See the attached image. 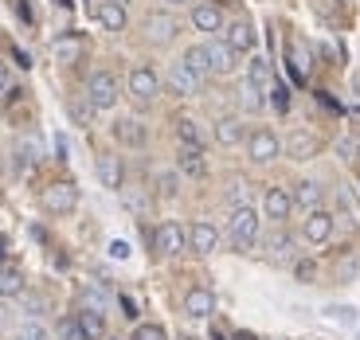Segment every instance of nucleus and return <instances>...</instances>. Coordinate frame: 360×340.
<instances>
[{"instance_id":"obj_39","label":"nucleus","mask_w":360,"mask_h":340,"mask_svg":"<svg viewBox=\"0 0 360 340\" xmlns=\"http://www.w3.org/2000/svg\"><path fill=\"white\" fill-rule=\"evenodd\" d=\"M329 317H333V321H345V325L356 321V313H352V309H341V305H337V309H329Z\"/></svg>"},{"instance_id":"obj_42","label":"nucleus","mask_w":360,"mask_h":340,"mask_svg":"<svg viewBox=\"0 0 360 340\" xmlns=\"http://www.w3.org/2000/svg\"><path fill=\"white\" fill-rule=\"evenodd\" d=\"M352 274H356V262H341V270H337V277H341V282H349Z\"/></svg>"},{"instance_id":"obj_9","label":"nucleus","mask_w":360,"mask_h":340,"mask_svg":"<svg viewBox=\"0 0 360 340\" xmlns=\"http://www.w3.org/2000/svg\"><path fill=\"white\" fill-rule=\"evenodd\" d=\"M184 313H188L192 321H207V317L216 313V294L204 289V286L188 289V294H184Z\"/></svg>"},{"instance_id":"obj_21","label":"nucleus","mask_w":360,"mask_h":340,"mask_svg":"<svg viewBox=\"0 0 360 340\" xmlns=\"http://www.w3.org/2000/svg\"><path fill=\"white\" fill-rule=\"evenodd\" d=\"M98 180L106 184V188H122V180H126V172H122V161L117 157H98Z\"/></svg>"},{"instance_id":"obj_4","label":"nucleus","mask_w":360,"mask_h":340,"mask_svg":"<svg viewBox=\"0 0 360 340\" xmlns=\"http://www.w3.org/2000/svg\"><path fill=\"white\" fill-rule=\"evenodd\" d=\"M129 86V98L141 102V106H149V102H157V94H161V79H157L153 67H134L126 79Z\"/></svg>"},{"instance_id":"obj_5","label":"nucleus","mask_w":360,"mask_h":340,"mask_svg":"<svg viewBox=\"0 0 360 340\" xmlns=\"http://www.w3.org/2000/svg\"><path fill=\"white\" fill-rule=\"evenodd\" d=\"M243 145H247V157H251L255 164H270L282 152V141H278L274 129H251Z\"/></svg>"},{"instance_id":"obj_22","label":"nucleus","mask_w":360,"mask_h":340,"mask_svg":"<svg viewBox=\"0 0 360 340\" xmlns=\"http://www.w3.org/2000/svg\"><path fill=\"white\" fill-rule=\"evenodd\" d=\"M75 317H79L86 340H102V336H106V317H102L98 309H82V313H75Z\"/></svg>"},{"instance_id":"obj_28","label":"nucleus","mask_w":360,"mask_h":340,"mask_svg":"<svg viewBox=\"0 0 360 340\" xmlns=\"http://www.w3.org/2000/svg\"><path fill=\"white\" fill-rule=\"evenodd\" d=\"M24 294V277L16 270H0V297H20Z\"/></svg>"},{"instance_id":"obj_19","label":"nucleus","mask_w":360,"mask_h":340,"mask_svg":"<svg viewBox=\"0 0 360 340\" xmlns=\"http://www.w3.org/2000/svg\"><path fill=\"white\" fill-rule=\"evenodd\" d=\"M176 164H180V172L184 176H192V180H200V176H207V164H204V149H180V157H176Z\"/></svg>"},{"instance_id":"obj_41","label":"nucleus","mask_w":360,"mask_h":340,"mask_svg":"<svg viewBox=\"0 0 360 340\" xmlns=\"http://www.w3.org/2000/svg\"><path fill=\"white\" fill-rule=\"evenodd\" d=\"M110 254H114V259H126V254H129V242L114 239V242H110Z\"/></svg>"},{"instance_id":"obj_23","label":"nucleus","mask_w":360,"mask_h":340,"mask_svg":"<svg viewBox=\"0 0 360 340\" xmlns=\"http://www.w3.org/2000/svg\"><path fill=\"white\" fill-rule=\"evenodd\" d=\"M145 27H149V39H157V44H169V39L176 36V20L172 16H149Z\"/></svg>"},{"instance_id":"obj_3","label":"nucleus","mask_w":360,"mask_h":340,"mask_svg":"<svg viewBox=\"0 0 360 340\" xmlns=\"http://www.w3.org/2000/svg\"><path fill=\"white\" fill-rule=\"evenodd\" d=\"M117 94H122V90H117V79L110 71H94L86 79V102L94 110H110L117 102Z\"/></svg>"},{"instance_id":"obj_10","label":"nucleus","mask_w":360,"mask_h":340,"mask_svg":"<svg viewBox=\"0 0 360 340\" xmlns=\"http://www.w3.org/2000/svg\"><path fill=\"white\" fill-rule=\"evenodd\" d=\"M224 39H227V47H231V51L247 55V51H255V44H259V32H255L251 20H235V24L224 32Z\"/></svg>"},{"instance_id":"obj_29","label":"nucleus","mask_w":360,"mask_h":340,"mask_svg":"<svg viewBox=\"0 0 360 340\" xmlns=\"http://www.w3.org/2000/svg\"><path fill=\"white\" fill-rule=\"evenodd\" d=\"M184 63H188L192 71H196L200 79H204V74H207V47H204V44L188 47V51H184Z\"/></svg>"},{"instance_id":"obj_20","label":"nucleus","mask_w":360,"mask_h":340,"mask_svg":"<svg viewBox=\"0 0 360 340\" xmlns=\"http://www.w3.org/2000/svg\"><path fill=\"white\" fill-rule=\"evenodd\" d=\"M294 207H306V211H314L317 204H321V184L317 180H302V184H294Z\"/></svg>"},{"instance_id":"obj_36","label":"nucleus","mask_w":360,"mask_h":340,"mask_svg":"<svg viewBox=\"0 0 360 340\" xmlns=\"http://www.w3.org/2000/svg\"><path fill=\"white\" fill-rule=\"evenodd\" d=\"M227 200H235V207H243V200H247V180L243 176L227 180Z\"/></svg>"},{"instance_id":"obj_6","label":"nucleus","mask_w":360,"mask_h":340,"mask_svg":"<svg viewBox=\"0 0 360 340\" xmlns=\"http://www.w3.org/2000/svg\"><path fill=\"white\" fill-rule=\"evenodd\" d=\"M184 247H188V231L180 223H172V219H165L153 231V251L161 254V259H172V254H180Z\"/></svg>"},{"instance_id":"obj_45","label":"nucleus","mask_w":360,"mask_h":340,"mask_svg":"<svg viewBox=\"0 0 360 340\" xmlns=\"http://www.w3.org/2000/svg\"><path fill=\"white\" fill-rule=\"evenodd\" d=\"M0 86H4V71H0Z\"/></svg>"},{"instance_id":"obj_1","label":"nucleus","mask_w":360,"mask_h":340,"mask_svg":"<svg viewBox=\"0 0 360 340\" xmlns=\"http://www.w3.org/2000/svg\"><path fill=\"white\" fill-rule=\"evenodd\" d=\"M227 235H231L235 251H251L255 242H259V211L251 204L235 207L231 211V223H227Z\"/></svg>"},{"instance_id":"obj_13","label":"nucleus","mask_w":360,"mask_h":340,"mask_svg":"<svg viewBox=\"0 0 360 340\" xmlns=\"http://www.w3.org/2000/svg\"><path fill=\"white\" fill-rule=\"evenodd\" d=\"M145 137H149V133H145V126L137 122V117H117V122H114V141L117 145H126V149H141Z\"/></svg>"},{"instance_id":"obj_26","label":"nucleus","mask_w":360,"mask_h":340,"mask_svg":"<svg viewBox=\"0 0 360 340\" xmlns=\"http://www.w3.org/2000/svg\"><path fill=\"white\" fill-rule=\"evenodd\" d=\"M79 51H82V44L75 36H67V39H55V47H51V55L59 59V63H75L79 59Z\"/></svg>"},{"instance_id":"obj_2","label":"nucleus","mask_w":360,"mask_h":340,"mask_svg":"<svg viewBox=\"0 0 360 340\" xmlns=\"http://www.w3.org/2000/svg\"><path fill=\"white\" fill-rule=\"evenodd\" d=\"M39 204H44V211L51 215H67L79 207V184H71V180H59V184H47L44 196H39Z\"/></svg>"},{"instance_id":"obj_12","label":"nucleus","mask_w":360,"mask_h":340,"mask_svg":"<svg viewBox=\"0 0 360 340\" xmlns=\"http://www.w3.org/2000/svg\"><path fill=\"white\" fill-rule=\"evenodd\" d=\"M188 247L196 254H212L219 247V231L216 223H207V219H196V223L188 227Z\"/></svg>"},{"instance_id":"obj_44","label":"nucleus","mask_w":360,"mask_h":340,"mask_svg":"<svg viewBox=\"0 0 360 340\" xmlns=\"http://www.w3.org/2000/svg\"><path fill=\"white\" fill-rule=\"evenodd\" d=\"M165 4H172V8H176V4H188V0H165Z\"/></svg>"},{"instance_id":"obj_35","label":"nucleus","mask_w":360,"mask_h":340,"mask_svg":"<svg viewBox=\"0 0 360 340\" xmlns=\"http://www.w3.org/2000/svg\"><path fill=\"white\" fill-rule=\"evenodd\" d=\"M16 340H51V332H47L44 325H36V321H27V325H20Z\"/></svg>"},{"instance_id":"obj_14","label":"nucleus","mask_w":360,"mask_h":340,"mask_svg":"<svg viewBox=\"0 0 360 340\" xmlns=\"http://www.w3.org/2000/svg\"><path fill=\"white\" fill-rule=\"evenodd\" d=\"M262 211H266V219H290V211H294V196H290L286 188H266V196H262Z\"/></svg>"},{"instance_id":"obj_32","label":"nucleus","mask_w":360,"mask_h":340,"mask_svg":"<svg viewBox=\"0 0 360 340\" xmlns=\"http://www.w3.org/2000/svg\"><path fill=\"white\" fill-rule=\"evenodd\" d=\"M67 114H71L75 126H90V117H94V106H90V102H71V106H67Z\"/></svg>"},{"instance_id":"obj_15","label":"nucleus","mask_w":360,"mask_h":340,"mask_svg":"<svg viewBox=\"0 0 360 340\" xmlns=\"http://www.w3.org/2000/svg\"><path fill=\"white\" fill-rule=\"evenodd\" d=\"M192 27H196V32H219V27H224V8L212 4V0L196 4V8H192Z\"/></svg>"},{"instance_id":"obj_17","label":"nucleus","mask_w":360,"mask_h":340,"mask_svg":"<svg viewBox=\"0 0 360 340\" xmlns=\"http://www.w3.org/2000/svg\"><path fill=\"white\" fill-rule=\"evenodd\" d=\"M94 16H98V24L106 27V32H122V27H126V8H122V0H102L98 8H94Z\"/></svg>"},{"instance_id":"obj_37","label":"nucleus","mask_w":360,"mask_h":340,"mask_svg":"<svg viewBox=\"0 0 360 340\" xmlns=\"http://www.w3.org/2000/svg\"><path fill=\"white\" fill-rule=\"evenodd\" d=\"M122 200H126V207H129V211H137V215H145V211H149V200H145L141 196V192H122Z\"/></svg>"},{"instance_id":"obj_40","label":"nucleus","mask_w":360,"mask_h":340,"mask_svg":"<svg viewBox=\"0 0 360 340\" xmlns=\"http://www.w3.org/2000/svg\"><path fill=\"white\" fill-rule=\"evenodd\" d=\"M270 94H274V110H286V106H290V98H286V86H274Z\"/></svg>"},{"instance_id":"obj_38","label":"nucleus","mask_w":360,"mask_h":340,"mask_svg":"<svg viewBox=\"0 0 360 340\" xmlns=\"http://www.w3.org/2000/svg\"><path fill=\"white\" fill-rule=\"evenodd\" d=\"M243 106H247V110H262V90L251 86V82L243 86Z\"/></svg>"},{"instance_id":"obj_30","label":"nucleus","mask_w":360,"mask_h":340,"mask_svg":"<svg viewBox=\"0 0 360 340\" xmlns=\"http://www.w3.org/2000/svg\"><path fill=\"white\" fill-rule=\"evenodd\" d=\"M129 340H169V332H165V325L145 321V325H137V329L129 332Z\"/></svg>"},{"instance_id":"obj_34","label":"nucleus","mask_w":360,"mask_h":340,"mask_svg":"<svg viewBox=\"0 0 360 340\" xmlns=\"http://www.w3.org/2000/svg\"><path fill=\"white\" fill-rule=\"evenodd\" d=\"M157 192H161V196H176V192H180V176H176V172H157Z\"/></svg>"},{"instance_id":"obj_43","label":"nucleus","mask_w":360,"mask_h":340,"mask_svg":"<svg viewBox=\"0 0 360 340\" xmlns=\"http://www.w3.org/2000/svg\"><path fill=\"white\" fill-rule=\"evenodd\" d=\"M297 277H306V282H309V277H314V262H297Z\"/></svg>"},{"instance_id":"obj_18","label":"nucleus","mask_w":360,"mask_h":340,"mask_svg":"<svg viewBox=\"0 0 360 340\" xmlns=\"http://www.w3.org/2000/svg\"><path fill=\"white\" fill-rule=\"evenodd\" d=\"M216 141L227 145V149H231V145H239V141H247L243 122H239V117H219V122H216Z\"/></svg>"},{"instance_id":"obj_31","label":"nucleus","mask_w":360,"mask_h":340,"mask_svg":"<svg viewBox=\"0 0 360 340\" xmlns=\"http://www.w3.org/2000/svg\"><path fill=\"white\" fill-rule=\"evenodd\" d=\"M266 247H270V259H274V262H286V259H290V251H294L290 235H274V239H270Z\"/></svg>"},{"instance_id":"obj_8","label":"nucleus","mask_w":360,"mask_h":340,"mask_svg":"<svg viewBox=\"0 0 360 340\" xmlns=\"http://www.w3.org/2000/svg\"><path fill=\"white\" fill-rule=\"evenodd\" d=\"M329 235H333V215L321 211V207H314V211L306 215V223H302V239L314 242V247H321V242H329Z\"/></svg>"},{"instance_id":"obj_7","label":"nucleus","mask_w":360,"mask_h":340,"mask_svg":"<svg viewBox=\"0 0 360 340\" xmlns=\"http://www.w3.org/2000/svg\"><path fill=\"white\" fill-rule=\"evenodd\" d=\"M200 82H204V79H200L184 59L169 67V90L176 94V98H192V94H200Z\"/></svg>"},{"instance_id":"obj_16","label":"nucleus","mask_w":360,"mask_h":340,"mask_svg":"<svg viewBox=\"0 0 360 340\" xmlns=\"http://www.w3.org/2000/svg\"><path fill=\"white\" fill-rule=\"evenodd\" d=\"M317 149H321V141H317L309 129H294L286 141V152L294 157V161H309V157H317Z\"/></svg>"},{"instance_id":"obj_24","label":"nucleus","mask_w":360,"mask_h":340,"mask_svg":"<svg viewBox=\"0 0 360 340\" xmlns=\"http://www.w3.org/2000/svg\"><path fill=\"white\" fill-rule=\"evenodd\" d=\"M176 137H180V145H188V149H200V145H204L200 122H192V117H176Z\"/></svg>"},{"instance_id":"obj_11","label":"nucleus","mask_w":360,"mask_h":340,"mask_svg":"<svg viewBox=\"0 0 360 340\" xmlns=\"http://www.w3.org/2000/svg\"><path fill=\"white\" fill-rule=\"evenodd\" d=\"M204 47H207V74H231L235 71L239 51H231L227 39H216V44H204Z\"/></svg>"},{"instance_id":"obj_27","label":"nucleus","mask_w":360,"mask_h":340,"mask_svg":"<svg viewBox=\"0 0 360 340\" xmlns=\"http://www.w3.org/2000/svg\"><path fill=\"white\" fill-rule=\"evenodd\" d=\"M290 71H294L297 82L309 74V55H306V47H302V44H290Z\"/></svg>"},{"instance_id":"obj_33","label":"nucleus","mask_w":360,"mask_h":340,"mask_svg":"<svg viewBox=\"0 0 360 340\" xmlns=\"http://www.w3.org/2000/svg\"><path fill=\"white\" fill-rule=\"evenodd\" d=\"M59 340H86L79 317H67V321H59Z\"/></svg>"},{"instance_id":"obj_25","label":"nucleus","mask_w":360,"mask_h":340,"mask_svg":"<svg viewBox=\"0 0 360 340\" xmlns=\"http://www.w3.org/2000/svg\"><path fill=\"white\" fill-rule=\"evenodd\" d=\"M247 82H251V86H259V90L270 86V63L262 59V55H255L251 63H247Z\"/></svg>"}]
</instances>
